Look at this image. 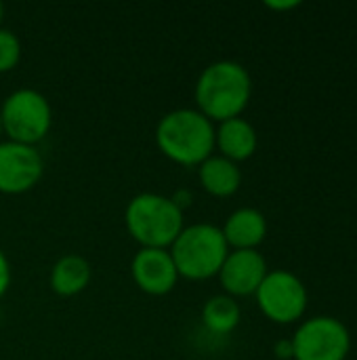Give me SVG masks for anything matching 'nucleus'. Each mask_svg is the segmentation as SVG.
I'll return each instance as SVG.
<instances>
[{"mask_svg": "<svg viewBox=\"0 0 357 360\" xmlns=\"http://www.w3.org/2000/svg\"><path fill=\"white\" fill-rule=\"evenodd\" d=\"M276 356L282 360L292 359V356H295V352H292V342H290V340L278 342V344H276Z\"/></svg>", "mask_w": 357, "mask_h": 360, "instance_id": "obj_18", "label": "nucleus"}, {"mask_svg": "<svg viewBox=\"0 0 357 360\" xmlns=\"http://www.w3.org/2000/svg\"><path fill=\"white\" fill-rule=\"evenodd\" d=\"M221 232L227 247H231L234 251L257 249L267 236V219L259 209L242 207L225 219Z\"/></svg>", "mask_w": 357, "mask_h": 360, "instance_id": "obj_12", "label": "nucleus"}, {"mask_svg": "<svg viewBox=\"0 0 357 360\" xmlns=\"http://www.w3.org/2000/svg\"><path fill=\"white\" fill-rule=\"evenodd\" d=\"M269 8H276V11H288V8H297L299 6V2L297 0H292V2H265Z\"/></svg>", "mask_w": 357, "mask_h": 360, "instance_id": "obj_19", "label": "nucleus"}, {"mask_svg": "<svg viewBox=\"0 0 357 360\" xmlns=\"http://www.w3.org/2000/svg\"><path fill=\"white\" fill-rule=\"evenodd\" d=\"M44 173V160L34 146L0 141V192L23 194L32 190Z\"/></svg>", "mask_w": 357, "mask_h": 360, "instance_id": "obj_8", "label": "nucleus"}, {"mask_svg": "<svg viewBox=\"0 0 357 360\" xmlns=\"http://www.w3.org/2000/svg\"><path fill=\"white\" fill-rule=\"evenodd\" d=\"M2 133H4V129H2V118H0V137H2Z\"/></svg>", "mask_w": 357, "mask_h": 360, "instance_id": "obj_21", "label": "nucleus"}, {"mask_svg": "<svg viewBox=\"0 0 357 360\" xmlns=\"http://www.w3.org/2000/svg\"><path fill=\"white\" fill-rule=\"evenodd\" d=\"M198 179L208 194L225 198L238 192L242 184V171L236 162L223 156H208L198 167Z\"/></svg>", "mask_w": 357, "mask_h": 360, "instance_id": "obj_13", "label": "nucleus"}, {"mask_svg": "<svg viewBox=\"0 0 357 360\" xmlns=\"http://www.w3.org/2000/svg\"><path fill=\"white\" fill-rule=\"evenodd\" d=\"M2 15H4V8H2V4H0V23H2Z\"/></svg>", "mask_w": 357, "mask_h": 360, "instance_id": "obj_20", "label": "nucleus"}, {"mask_svg": "<svg viewBox=\"0 0 357 360\" xmlns=\"http://www.w3.org/2000/svg\"><path fill=\"white\" fill-rule=\"evenodd\" d=\"M252 95L248 70L231 59H221L202 70L196 82V105L208 120H229L242 116Z\"/></svg>", "mask_w": 357, "mask_h": 360, "instance_id": "obj_1", "label": "nucleus"}, {"mask_svg": "<svg viewBox=\"0 0 357 360\" xmlns=\"http://www.w3.org/2000/svg\"><path fill=\"white\" fill-rule=\"evenodd\" d=\"M21 59V42L19 38L6 30L0 27V72H8L13 70Z\"/></svg>", "mask_w": 357, "mask_h": 360, "instance_id": "obj_16", "label": "nucleus"}, {"mask_svg": "<svg viewBox=\"0 0 357 360\" xmlns=\"http://www.w3.org/2000/svg\"><path fill=\"white\" fill-rule=\"evenodd\" d=\"M90 283V264L76 253L63 255L50 270V289L61 297L82 293Z\"/></svg>", "mask_w": 357, "mask_h": 360, "instance_id": "obj_14", "label": "nucleus"}, {"mask_svg": "<svg viewBox=\"0 0 357 360\" xmlns=\"http://www.w3.org/2000/svg\"><path fill=\"white\" fill-rule=\"evenodd\" d=\"M240 306L229 295H215L202 308L204 327L215 335H227L240 325Z\"/></svg>", "mask_w": 357, "mask_h": 360, "instance_id": "obj_15", "label": "nucleus"}, {"mask_svg": "<svg viewBox=\"0 0 357 360\" xmlns=\"http://www.w3.org/2000/svg\"><path fill=\"white\" fill-rule=\"evenodd\" d=\"M0 118L8 141L34 146L50 131L53 110L48 99L36 89H17L2 101Z\"/></svg>", "mask_w": 357, "mask_h": 360, "instance_id": "obj_5", "label": "nucleus"}, {"mask_svg": "<svg viewBox=\"0 0 357 360\" xmlns=\"http://www.w3.org/2000/svg\"><path fill=\"white\" fill-rule=\"evenodd\" d=\"M160 152L177 165L200 167L215 150V124L202 112L179 108L164 114L156 127Z\"/></svg>", "mask_w": 357, "mask_h": 360, "instance_id": "obj_2", "label": "nucleus"}, {"mask_svg": "<svg viewBox=\"0 0 357 360\" xmlns=\"http://www.w3.org/2000/svg\"><path fill=\"white\" fill-rule=\"evenodd\" d=\"M128 234L141 245V249H168L181 234L183 209L168 196L143 192L130 198L126 205Z\"/></svg>", "mask_w": 357, "mask_h": 360, "instance_id": "obj_3", "label": "nucleus"}, {"mask_svg": "<svg viewBox=\"0 0 357 360\" xmlns=\"http://www.w3.org/2000/svg\"><path fill=\"white\" fill-rule=\"evenodd\" d=\"M8 285H11V266H8L4 251L0 249V297L6 293Z\"/></svg>", "mask_w": 357, "mask_h": 360, "instance_id": "obj_17", "label": "nucleus"}, {"mask_svg": "<svg viewBox=\"0 0 357 360\" xmlns=\"http://www.w3.org/2000/svg\"><path fill=\"white\" fill-rule=\"evenodd\" d=\"M257 146H259L257 131L242 116L223 120L215 129V148H219L223 158L236 165L250 158L257 152Z\"/></svg>", "mask_w": 357, "mask_h": 360, "instance_id": "obj_11", "label": "nucleus"}, {"mask_svg": "<svg viewBox=\"0 0 357 360\" xmlns=\"http://www.w3.org/2000/svg\"><path fill=\"white\" fill-rule=\"evenodd\" d=\"M290 342L295 360H345L351 350L349 329L335 316L305 321Z\"/></svg>", "mask_w": 357, "mask_h": 360, "instance_id": "obj_6", "label": "nucleus"}, {"mask_svg": "<svg viewBox=\"0 0 357 360\" xmlns=\"http://www.w3.org/2000/svg\"><path fill=\"white\" fill-rule=\"evenodd\" d=\"M130 274L135 285L149 295H166L179 281L168 249H139L130 262Z\"/></svg>", "mask_w": 357, "mask_h": 360, "instance_id": "obj_10", "label": "nucleus"}, {"mask_svg": "<svg viewBox=\"0 0 357 360\" xmlns=\"http://www.w3.org/2000/svg\"><path fill=\"white\" fill-rule=\"evenodd\" d=\"M255 297L261 312L278 325L297 323L307 310V289L303 281L288 270L267 272Z\"/></svg>", "mask_w": 357, "mask_h": 360, "instance_id": "obj_7", "label": "nucleus"}, {"mask_svg": "<svg viewBox=\"0 0 357 360\" xmlns=\"http://www.w3.org/2000/svg\"><path fill=\"white\" fill-rule=\"evenodd\" d=\"M168 251L179 276L189 281H206L217 276L229 255L221 228L213 224H191L183 228Z\"/></svg>", "mask_w": 357, "mask_h": 360, "instance_id": "obj_4", "label": "nucleus"}, {"mask_svg": "<svg viewBox=\"0 0 357 360\" xmlns=\"http://www.w3.org/2000/svg\"><path fill=\"white\" fill-rule=\"evenodd\" d=\"M267 272L265 257L257 249H244L229 251L217 276L229 297H246L257 293Z\"/></svg>", "mask_w": 357, "mask_h": 360, "instance_id": "obj_9", "label": "nucleus"}]
</instances>
